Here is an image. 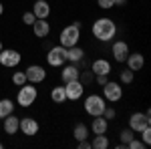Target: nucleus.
Segmentation results:
<instances>
[{"instance_id": "obj_22", "label": "nucleus", "mask_w": 151, "mask_h": 149, "mask_svg": "<svg viewBox=\"0 0 151 149\" xmlns=\"http://www.w3.org/2000/svg\"><path fill=\"white\" fill-rule=\"evenodd\" d=\"M12 113H14V103L10 99H2L0 101V119H4V117H8Z\"/></svg>"}, {"instance_id": "obj_27", "label": "nucleus", "mask_w": 151, "mask_h": 149, "mask_svg": "<svg viewBox=\"0 0 151 149\" xmlns=\"http://www.w3.org/2000/svg\"><path fill=\"white\" fill-rule=\"evenodd\" d=\"M133 77H135V73H133L131 69H127V71H121V83L129 85V83H133Z\"/></svg>"}, {"instance_id": "obj_19", "label": "nucleus", "mask_w": 151, "mask_h": 149, "mask_svg": "<svg viewBox=\"0 0 151 149\" xmlns=\"http://www.w3.org/2000/svg\"><path fill=\"white\" fill-rule=\"evenodd\" d=\"M18 125H20V119L14 117V113L8 115V117H4V131H6L8 135H14V133L18 131Z\"/></svg>"}, {"instance_id": "obj_17", "label": "nucleus", "mask_w": 151, "mask_h": 149, "mask_svg": "<svg viewBox=\"0 0 151 149\" xmlns=\"http://www.w3.org/2000/svg\"><path fill=\"white\" fill-rule=\"evenodd\" d=\"M32 12H35L36 18H48V14H50V4H48L47 0H36L35 6H32Z\"/></svg>"}, {"instance_id": "obj_25", "label": "nucleus", "mask_w": 151, "mask_h": 149, "mask_svg": "<svg viewBox=\"0 0 151 149\" xmlns=\"http://www.w3.org/2000/svg\"><path fill=\"white\" fill-rule=\"evenodd\" d=\"M133 137H135V131H133V129H123V131L119 133V139H121V145H123V147H127V143Z\"/></svg>"}, {"instance_id": "obj_37", "label": "nucleus", "mask_w": 151, "mask_h": 149, "mask_svg": "<svg viewBox=\"0 0 151 149\" xmlns=\"http://www.w3.org/2000/svg\"><path fill=\"white\" fill-rule=\"evenodd\" d=\"M0 50H2V42H0Z\"/></svg>"}, {"instance_id": "obj_5", "label": "nucleus", "mask_w": 151, "mask_h": 149, "mask_svg": "<svg viewBox=\"0 0 151 149\" xmlns=\"http://www.w3.org/2000/svg\"><path fill=\"white\" fill-rule=\"evenodd\" d=\"M103 97H105V101H109V103H117L123 97V87L119 83H115V81H107L103 85Z\"/></svg>"}, {"instance_id": "obj_34", "label": "nucleus", "mask_w": 151, "mask_h": 149, "mask_svg": "<svg viewBox=\"0 0 151 149\" xmlns=\"http://www.w3.org/2000/svg\"><path fill=\"white\" fill-rule=\"evenodd\" d=\"M79 149H91V141H87V139L79 141Z\"/></svg>"}, {"instance_id": "obj_29", "label": "nucleus", "mask_w": 151, "mask_h": 149, "mask_svg": "<svg viewBox=\"0 0 151 149\" xmlns=\"http://www.w3.org/2000/svg\"><path fill=\"white\" fill-rule=\"evenodd\" d=\"M127 147H129V149H145L147 145H145L141 139H135V137H133V139H131V141L127 143Z\"/></svg>"}, {"instance_id": "obj_36", "label": "nucleus", "mask_w": 151, "mask_h": 149, "mask_svg": "<svg viewBox=\"0 0 151 149\" xmlns=\"http://www.w3.org/2000/svg\"><path fill=\"white\" fill-rule=\"evenodd\" d=\"M2 12H4V6H2V2H0V14H2Z\"/></svg>"}, {"instance_id": "obj_13", "label": "nucleus", "mask_w": 151, "mask_h": 149, "mask_svg": "<svg viewBox=\"0 0 151 149\" xmlns=\"http://www.w3.org/2000/svg\"><path fill=\"white\" fill-rule=\"evenodd\" d=\"M32 32H35L36 38H47L50 35V24H48L47 18H36L35 24H32Z\"/></svg>"}, {"instance_id": "obj_14", "label": "nucleus", "mask_w": 151, "mask_h": 149, "mask_svg": "<svg viewBox=\"0 0 151 149\" xmlns=\"http://www.w3.org/2000/svg\"><path fill=\"white\" fill-rule=\"evenodd\" d=\"M125 63H127L129 69L135 73V71H141V69H143L145 58H143V55H141V53H129L127 58H125Z\"/></svg>"}, {"instance_id": "obj_16", "label": "nucleus", "mask_w": 151, "mask_h": 149, "mask_svg": "<svg viewBox=\"0 0 151 149\" xmlns=\"http://www.w3.org/2000/svg\"><path fill=\"white\" fill-rule=\"evenodd\" d=\"M60 79H63V83L79 81V79H81V71L77 69V65H69V67H65V69H63V73H60Z\"/></svg>"}, {"instance_id": "obj_12", "label": "nucleus", "mask_w": 151, "mask_h": 149, "mask_svg": "<svg viewBox=\"0 0 151 149\" xmlns=\"http://www.w3.org/2000/svg\"><path fill=\"white\" fill-rule=\"evenodd\" d=\"M18 131H22L26 137H32L38 133V121L32 119V117H24L20 119V125H18Z\"/></svg>"}, {"instance_id": "obj_1", "label": "nucleus", "mask_w": 151, "mask_h": 149, "mask_svg": "<svg viewBox=\"0 0 151 149\" xmlns=\"http://www.w3.org/2000/svg\"><path fill=\"white\" fill-rule=\"evenodd\" d=\"M117 35V24L111 18H97L93 22V36L101 42L113 40Z\"/></svg>"}, {"instance_id": "obj_26", "label": "nucleus", "mask_w": 151, "mask_h": 149, "mask_svg": "<svg viewBox=\"0 0 151 149\" xmlns=\"http://www.w3.org/2000/svg\"><path fill=\"white\" fill-rule=\"evenodd\" d=\"M12 83L16 85V87H20L26 83V75H24V71H16L14 75H12Z\"/></svg>"}, {"instance_id": "obj_4", "label": "nucleus", "mask_w": 151, "mask_h": 149, "mask_svg": "<svg viewBox=\"0 0 151 149\" xmlns=\"http://www.w3.org/2000/svg\"><path fill=\"white\" fill-rule=\"evenodd\" d=\"M105 107V97L103 95H89L87 99H85V111L91 115V117H97V115H103Z\"/></svg>"}, {"instance_id": "obj_30", "label": "nucleus", "mask_w": 151, "mask_h": 149, "mask_svg": "<svg viewBox=\"0 0 151 149\" xmlns=\"http://www.w3.org/2000/svg\"><path fill=\"white\" fill-rule=\"evenodd\" d=\"M35 20H36V16H35V12H32V10H30V12H24V14H22V22L24 24L32 26V24H35Z\"/></svg>"}, {"instance_id": "obj_20", "label": "nucleus", "mask_w": 151, "mask_h": 149, "mask_svg": "<svg viewBox=\"0 0 151 149\" xmlns=\"http://www.w3.org/2000/svg\"><path fill=\"white\" fill-rule=\"evenodd\" d=\"M83 57H85V50H83L79 45L70 46V48H67V60H70L73 65H77L79 60H83Z\"/></svg>"}, {"instance_id": "obj_9", "label": "nucleus", "mask_w": 151, "mask_h": 149, "mask_svg": "<svg viewBox=\"0 0 151 149\" xmlns=\"http://www.w3.org/2000/svg\"><path fill=\"white\" fill-rule=\"evenodd\" d=\"M24 75H26V81L32 83V85L42 83V81L47 79V71H45V67H40V65H30V67H26Z\"/></svg>"}, {"instance_id": "obj_7", "label": "nucleus", "mask_w": 151, "mask_h": 149, "mask_svg": "<svg viewBox=\"0 0 151 149\" xmlns=\"http://www.w3.org/2000/svg\"><path fill=\"white\" fill-rule=\"evenodd\" d=\"M145 127H151V115H149V111H145V113H133L131 117H129V129H133L135 133L143 131Z\"/></svg>"}, {"instance_id": "obj_38", "label": "nucleus", "mask_w": 151, "mask_h": 149, "mask_svg": "<svg viewBox=\"0 0 151 149\" xmlns=\"http://www.w3.org/2000/svg\"><path fill=\"white\" fill-rule=\"evenodd\" d=\"M0 149H2V143H0Z\"/></svg>"}, {"instance_id": "obj_10", "label": "nucleus", "mask_w": 151, "mask_h": 149, "mask_svg": "<svg viewBox=\"0 0 151 149\" xmlns=\"http://www.w3.org/2000/svg\"><path fill=\"white\" fill-rule=\"evenodd\" d=\"M65 93H67V99L69 101H77V99H81L83 93H85V85H83L81 81L65 83Z\"/></svg>"}, {"instance_id": "obj_11", "label": "nucleus", "mask_w": 151, "mask_h": 149, "mask_svg": "<svg viewBox=\"0 0 151 149\" xmlns=\"http://www.w3.org/2000/svg\"><path fill=\"white\" fill-rule=\"evenodd\" d=\"M111 55H113V58H115L117 63H125V58H127V55H129V45L125 42V40H117V42H113V46H111Z\"/></svg>"}, {"instance_id": "obj_21", "label": "nucleus", "mask_w": 151, "mask_h": 149, "mask_svg": "<svg viewBox=\"0 0 151 149\" xmlns=\"http://www.w3.org/2000/svg\"><path fill=\"white\" fill-rule=\"evenodd\" d=\"M91 147H93V149H107V147H109V137H107L105 133L95 135V139L91 141Z\"/></svg>"}, {"instance_id": "obj_31", "label": "nucleus", "mask_w": 151, "mask_h": 149, "mask_svg": "<svg viewBox=\"0 0 151 149\" xmlns=\"http://www.w3.org/2000/svg\"><path fill=\"white\" fill-rule=\"evenodd\" d=\"M97 4H99V8H103V10H109V8L115 6L113 0H97Z\"/></svg>"}, {"instance_id": "obj_23", "label": "nucleus", "mask_w": 151, "mask_h": 149, "mask_svg": "<svg viewBox=\"0 0 151 149\" xmlns=\"http://www.w3.org/2000/svg\"><path fill=\"white\" fill-rule=\"evenodd\" d=\"M73 135H75V139H77V141L87 139V137H89V127L85 125V123H77V125H75V129H73Z\"/></svg>"}, {"instance_id": "obj_35", "label": "nucleus", "mask_w": 151, "mask_h": 149, "mask_svg": "<svg viewBox=\"0 0 151 149\" xmlns=\"http://www.w3.org/2000/svg\"><path fill=\"white\" fill-rule=\"evenodd\" d=\"M113 2H115V6H123V4H125L127 0H113Z\"/></svg>"}, {"instance_id": "obj_2", "label": "nucleus", "mask_w": 151, "mask_h": 149, "mask_svg": "<svg viewBox=\"0 0 151 149\" xmlns=\"http://www.w3.org/2000/svg\"><path fill=\"white\" fill-rule=\"evenodd\" d=\"M79 38H81V22L75 20L73 24L65 26V28L60 30L58 42H60V46H65V48H70V46L79 45Z\"/></svg>"}, {"instance_id": "obj_15", "label": "nucleus", "mask_w": 151, "mask_h": 149, "mask_svg": "<svg viewBox=\"0 0 151 149\" xmlns=\"http://www.w3.org/2000/svg\"><path fill=\"white\" fill-rule=\"evenodd\" d=\"M93 75H109L111 73V63L107 58H95L93 65H91Z\"/></svg>"}, {"instance_id": "obj_28", "label": "nucleus", "mask_w": 151, "mask_h": 149, "mask_svg": "<svg viewBox=\"0 0 151 149\" xmlns=\"http://www.w3.org/2000/svg\"><path fill=\"white\" fill-rule=\"evenodd\" d=\"M139 133H141V141H143L145 145H151V127H145Z\"/></svg>"}, {"instance_id": "obj_24", "label": "nucleus", "mask_w": 151, "mask_h": 149, "mask_svg": "<svg viewBox=\"0 0 151 149\" xmlns=\"http://www.w3.org/2000/svg\"><path fill=\"white\" fill-rule=\"evenodd\" d=\"M50 99H52V103H65L67 101V93H65V87H55L52 91H50Z\"/></svg>"}, {"instance_id": "obj_3", "label": "nucleus", "mask_w": 151, "mask_h": 149, "mask_svg": "<svg viewBox=\"0 0 151 149\" xmlns=\"http://www.w3.org/2000/svg\"><path fill=\"white\" fill-rule=\"evenodd\" d=\"M36 97H38V91H36V87L32 85V83H24V85H20V89H18V95H16V101H18V105L20 107H30V105L36 101Z\"/></svg>"}, {"instance_id": "obj_33", "label": "nucleus", "mask_w": 151, "mask_h": 149, "mask_svg": "<svg viewBox=\"0 0 151 149\" xmlns=\"http://www.w3.org/2000/svg\"><path fill=\"white\" fill-rule=\"evenodd\" d=\"M95 77H97V83L103 87L105 83H107V77H109V75H95Z\"/></svg>"}, {"instance_id": "obj_6", "label": "nucleus", "mask_w": 151, "mask_h": 149, "mask_svg": "<svg viewBox=\"0 0 151 149\" xmlns=\"http://www.w3.org/2000/svg\"><path fill=\"white\" fill-rule=\"evenodd\" d=\"M47 63L50 67H63L67 63V48L65 46H50L47 55Z\"/></svg>"}, {"instance_id": "obj_8", "label": "nucleus", "mask_w": 151, "mask_h": 149, "mask_svg": "<svg viewBox=\"0 0 151 149\" xmlns=\"http://www.w3.org/2000/svg\"><path fill=\"white\" fill-rule=\"evenodd\" d=\"M20 53L18 50H14V48H2L0 50V65L2 67H8V69H12V67H18L20 65Z\"/></svg>"}, {"instance_id": "obj_18", "label": "nucleus", "mask_w": 151, "mask_h": 149, "mask_svg": "<svg viewBox=\"0 0 151 149\" xmlns=\"http://www.w3.org/2000/svg\"><path fill=\"white\" fill-rule=\"evenodd\" d=\"M107 129H109V121L105 119L103 115H97L93 121H91V131H93L95 135H99V133H107Z\"/></svg>"}, {"instance_id": "obj_32", "label": "nucleus", "mask_w": 151, "mask_h": 149, "mask_svg": "<svg viewBox=\"0 0 151 149\" xmlns=\"http://www.w3.org/2000/svg\"><path fill=\"white\" fill-rule=\"evenodd\" d=\"M115 109L113 107H105V111H103V117L107 119V121H111V119H115Z\"/></svg>"}]
</instances>
